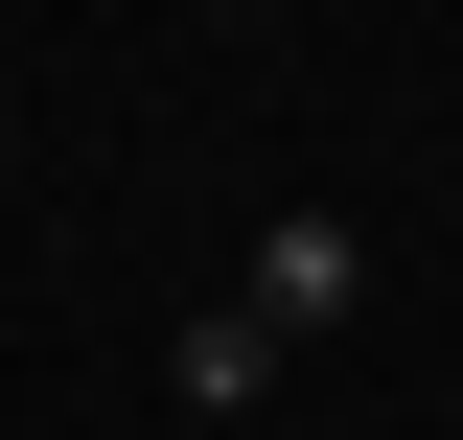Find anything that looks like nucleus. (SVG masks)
Returning <instances> with one entry per match:
<instances>
[{
	"label": "nucleus",
	"mask_w": 463,
	"mask_h": 440,
	"mask_svg": "<svg viewBox=\"0 0 463 440\" xmlns=\"http://www.w3.org/2000/svg\"><path fill=\"white\" fill-rule=\"evenodd\" d=\"M0 186H24V116H0Z\"/></svg>",
	"instance_id": "7ed1b4c3"
},
{
	"label": "nucleus",
	"mask_w": 463,
	"mask_h": 440,
	"mask_svg": "<svg viewBox=\"0 0 463 440\" xmlns=\"http://www.w3.org/2000/svg\"><path fill=\"white\" fill-rule=\"evenodd\" d=\"M279 371H301V348L255 325V301H209V325L163 348V394H185V417H255V394H279Z\"/></svg>",
	"instance_id": "f03ea898"
},
{
	"label": "nucleus",
	"mask_w": 463,
	"mask_h": 440,
	"mask_svg": "<svg viewBox=\"0 0 463 440\" xmlns=\"http://www.w3.org/2000/svg\"><path fill=\"white\" fill-rule=\"evenodd\" d=\"M232 301H255V325H279V348H325L347 301H371V232H347V209H279V232H255V278H232Z\"/></svg>",
	"instance_id": "f257e3e1"
}]
</instances>
